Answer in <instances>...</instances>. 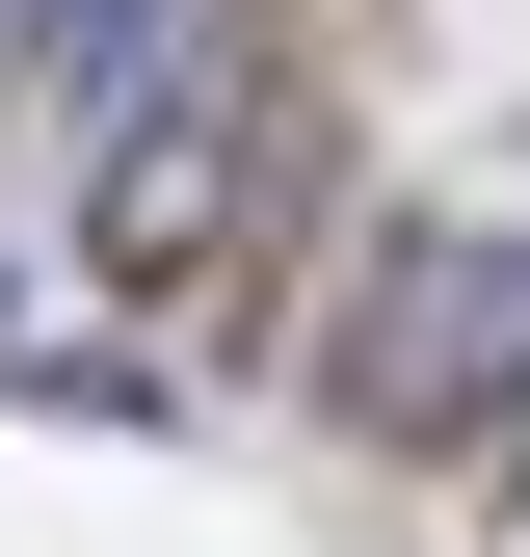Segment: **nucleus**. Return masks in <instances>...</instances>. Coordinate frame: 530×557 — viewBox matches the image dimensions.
<instances>
[{
    "label": "nucleus",
    "mask_w": 530,
    "mask_h": 557,
    "mask_svg": "<svg viewBox=\"0 0 530 557\" xmlns=\"http://www.w3.org/2000/svg\"><path fill=\"white\" fill-rule=\"evenodd\" d=\"M345 398L398 451H451V478H504L530 505V213H425L345 293Z\"/></svg>",
    "instance_id": "f257e3e1"
},
{
    "label": "nucleus",
    "mask_w": 530,
    "mask_h": 557,
    "mask_svg": "<svg viewBox=\"0 0 530 557\" xmlns=\"http://www.w3.org/2000/svg\"><path fill=\"white\" fill-rule=\"evenodd\" d=\"M0 372H27V265H0Z\"/></svg>",
    "instance_id": "f03ea898"
},
{
    "label": "nucleus",
    "mask_w": 530,
    "mask_h": 557,
    "mask_svg": "<svg viewBox=\"0 0 530 557\" xmlns=\"http://www.w3.org/2000/svg\"><path fill=\"white\" fill-rule=\"evenodd\" d=\"M27 27H53V0H0V81H27Z\"/></svg>",
    "instance_id": "7ed1b4c3"
}]
</instances>
